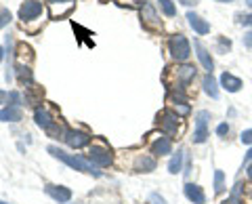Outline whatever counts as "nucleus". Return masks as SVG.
<instances>
[{"label": "nucleus", "instance_id": "obj_1", "mask_svg": "<svg viewBox=\"0 0 252 204\" xmlns=\"http://www.w3.org/2000/svg\"><path fill=\"white\" fill-rule=\"evenodd\" d=\"M49 154H53L55 158H59L61 162H65L67 167H72L74 170H82V172H89V175H93V177H101V170H97V169H94V164L91 160L82 158V156L65 154L63 150H59V147H55V145L49 147Z\"/></svg>", "mask_w": 252, "mask_h": 204}, {"label": "nucleus", "instance_id": "obj_2", "mask_svg": "<svg viewBox=\"0 0 252 204\" xmlns=\"http://www.w3.org/2000/svg\"><path fill=\"white\" fill-rule=\"evenodd\" d=\"M168 49H170L172 59H177V61H187L189 55H191V44H189V40L183 34L172 36L168 42Z\"/></svg>", "mask_w": 252, "mask_h": 204}, {"label": "nucleus", "instance_id": "obj_3", "mask_svg": "<svg viewBox=\"0 0 252 204\" xmlns=\"http://www.w3.org/2000/svg\"><path fill=\"white\" fill-rule=\"evenodd\" d=\"M208 120H210V112L202 109L195 116V133H193V143H204L208 139Z\"/></svg>", "mask_w": 252, "mask_h": 204}, {"label": "nucleus", "instance_id": "obj_4", "mask_svg": "<svg viewBox=\"0 0 252 204\" xmlns=\"http://www.w3.org/2000/svg\"><path fill=\"white\" fill-rule=\"evenodd\" d=\"M89 160L93 164H97V167H109L114 160V156L105 145H93L91 152H89Z\"/></svg>", "mask_w": 252, "mask_h": 204}, {"label": "nucleus", "instance_id": "obj_5", "mask_svg": "<svg viewBox=\"0 0 252 204\" xmlns=\"http://www.w3.org/2000/svg\"><path fill=\"white\" fill-rule=\"evenodd\" d=\"M65 143L69 145V147H74V150H80V147H84V145H89L91 143V135L89 133H84V131H74V129H67V133H65Z\"/></svg>", "mask_w": 252, "mask_h": 204}, {"label": "nucleus", "instance_id": "obj_6", "mask_svg": "<svg viewBox=\"0 0 252 204\" xmlns=\"http://www.w3.org/2000/svg\"><path fill=\"white\" fill-rule=\"evenodd\" d=\"M42 11H44L42 2H38V0H26V2L19 6V19L32 21V19H36L38 15H42Z\"/></svg>", "mask_w": 252, "mask_h": 204}, {"label": "nucleus", "instance_id": "obj_7", "mask_svg": "<svg viewBox=\"0 0 252 204\" xmlns=\"http://www.w3.org/2000/svg\"><path fill=\"white\" fill-rule=\"evenodd\" d=\"M162 122H160V129L166 133V135H177V129H179V116L172 114V112H162Z\"/></svg>", "mask_w": 252, "mask_h": 204}, {"label": "nucleus", "instance_id": "obj_8", "mask_svg": "<svg viewBox=\"0 0 252 204\" xmlns=\"http://www.w3.org/2000/svg\"><path fill=\"white\" fill-rule=\"evenodd\" d=\"M44 192L49 194L53 200H57L59 204L67 202L69 198H72V190H69V187H63V185H46Z\"/></svg>", "mask_w": 252, "mask_h": 204}, {"label": "nucleus", "instance_id": "obj_9", "mask_svg": "<svg viewBox=\"0 0 252 204\" xmlns=\"http://www.w3.org/2000/svg\"><path fill=\"white\" fill-rule=\"evenodd\" d=\"M185 196H187V200L193 202V204H204L206 202V194H204L202 187L195 185V183H185Z\"/></svg>", "mask_w": 252, "mask_h": 204}, {"label": "nucleus", "instance_id": "obj_10", "mask_svg": "<svg viewBox=\"0 0 252 204\" xmlns=\"http://www.w3.org/2000/svg\"><path fill=\"white\" fill-rule=\"evenodd\" d=\"M187 21H189V26H191L200 36H204V34H208V32H210V23H208V21H204L200 15H195L193 11H189V13H187Z\"/></svg>", "mask_w": 252, "mask_h": 204}, {"label": "nucleus", "instance_id": "obj_11", "mask_svg": "<svg viewBox=\"0 0 252 204\" xmlns=\"http://www.w3.org/2000/svg\"><path fill=\"white\" fill-rule=\"evenodd\" d=\"M220 86H223L225 91H229V93H238L244 84H242V80L238 76H233L229 72H223L220 74Z\"/></svg>", "mask_w": 252, "mask_h": 204}, {"label": "nucleus", "instance_id": "obj_12", "mask_svg": "<svg viewBox=\"0 0 252 204\" xmlns=\"http://www.w3.org/2000/svg\"><path fill=\"white\" fill-rule=\"evenodd\" d=\"M172 152V139L170 137H158L152 143V154L156 156H166Z\"/></svg>", "mask_w": 252, "mask_h": 204}, {"label": "nucleus", "instance_id": "obj_13", "mask_svg": "<svg viewBox=\"0 0 252 204\" xmlns=\"http://www.w3.org/2000/svg\"><path fill=\"white\" fill-rule=\"evenodd\" d=\"M193 46H195V51H198V59H200V64L204 66V69H206L208 74H212V69H215V61H212L210 53L200 44V40H195Z\"/></svg>", "mask_w": 252, "mask_h": 204}, {"label": "nucleus", "instance_id": "obj_14", "mask_svg": "<svg viewBox=\"0 0 252 204\" xmlns=\"http://www.w3.org/2000/svg\"><path fill=\"white\" fill-rule=\"evenodd\" d=\"M135 170L137 172H152V170H156V158L154 156H147V154L139 156L137 162H135Z\"/></svg>", "mask_w": 252, "mask_h": 204}, {"label": "nucleus", "instance_id": "obj_15", "mask_svg": "<svg viewBox=\"0 0 252 204\" xmlns=\"http://www.w3.org/2000/svg\"><path fill=\"white\" fill-rule=\"evenodd\" d=\"M0 120L2 122H19L21 120V107L17 105H9L0 109Z\"/></svg>", "mask_w": 252, "mask_h": 204}, {"label": "nucleus", "instance_id": "obj_16", "mask_svg": "<svg viewBox=\"0 0 252 204\" xmlns=\"http://www.w3.org/2000/svg\"><path fill=\"white\" fill-rule=\"evenodd\" d=\"M193 76H195V68L193 66H183V68H177V78H179V82L181 84H189L193 80Z\"/></svg>", "mask_w": 252, "mask_h": 204}, {"label": "nucleus", "instance_id": "obj_17", "mask_svg": "<svg viewBox=\"0 0 252 204\" xmlns=\"http://www.w3.org/2000/svg\"><path fill=\"white\" fill-rule=\"evenodd\" d=\"M183 158H185V152L179 150L175 156H172V160L168 162V172H172V175L181 172V164H183Z\"/></svg>", "mask_w": 252, "mask_h": 204}, {"label": "nucleus", "instance_id": "obj_18", "mask_svg": "<svg viewBox=\"0 0 252 204\" xmlns=\"http://www.w3.org/2000/svg\"><path fill=\"white\" fill-rule=\"evenodd\" d=\"M202 84H204V91H206V93H208V95H210L212 99H217V97H219L217 82H215V78H212V74H206V76H204Z\"/></svg>", "mask_w": 252, "mask_h": 204}, {"label": "nucleus", "instance_id": "obj_19", "mask_svg": "<svg viewBox=\"0 0 252 204\" xmlns=\"http://www.w3.org/2000/svg\"><path fill=\"white\" fill-rule=\"evenodd\" d=\"M141 17H143L145 23H152V26H156V23H158L156 11H154V6H152V4H145V6H143V13H141Z\"/></svg>", "mask_w": 252, "mask_h": 204}, {"label": "nucleus", "instance_id": "obj_20", "mask_svg": "<svg viewBox=\"0 0 252 204\" xmlns=\"http://www.w3.org/2000/svg\"><path fill=\"white\" fill-rule=\"evenodd\" d=\"M17 76L21 84H30L32 82V69L28 66H17Z\"/></svg>", "mask_w": 252, "mask_h": 204}, {"label": "nucleus", "instance_id": "obj_21", "mask_svg": "<svg viewBox=\"0 0 252 204\" xmlns=\"http://www.w3.org/2000/svg\"><path fill=\"white\" fill-rule=\"evenodd\" d=\"M158 2H160V6H162V11H164L166 17H175L177 15V6H175L172 0H158Z\"/></svg>", "mask_w": 252, "mask_h": 204}, {"label": "nucleus", "instance_id": "obj_22", "mask_svg": "<svg viewBox=\"0 0 252 204\" xmlns=\"http://www.w3.org/2000/svg\"><path fill=\"white\" fill-rule=\"evenodd\" d=\"M215 192H217V194H223V192H225V183H223V170H217V172H215Z\"/></svg>", "mask_w": 252, "mask_h": 204}, {"label": "nucleus", "instance_id": "obj_23", "mask_svg": "<svg viewBox=\"0 0 252 204\" xmlns=\"http://www.w3.org/2000/svg\"><path fill=\"white\" fill-rule=\"evenodd\" d=\"M9 21H11V11L2 9V11H0V30H2L4 26H9Z\"/></svg>", "mask_w": 252, "mask_h": 204}, {"label": "nucleus", "instance_id": "obj_24", "mask_svg": "<svg viewBox=\"0 0 252 204\" xmlns=\"http://www.w3.org/2000/svg\"><path fill=\"white\" fill-rule=\"evenodd\" d=\"M240 139H242V143H246V145H252V129L244 131L242 135H240Z\"/></svg>", "mask_w": 252, "mask_h": 204}, {"label": "nucleus", "instance_id": "obj_25", "mask_svg": "<svg viewBox=\"0 0 252 204\" xmlns=\"http://www.w3.org/2000/svg\"><path fill=\"white\" fill-rule=\"evenodd\" d=\"M223 204H244V200L240 198V196H238V194H231V196H229V198H227V200H225Z\"/></svg>", "mask_w": 252, "mask_h": 204}, {"label": "nucleus", "instance_id": "obj_26", "mask_svg": "<svg viewBox=\"0 0 252 204\" xmlns=\"http://www.w3.org/2000/svg\"><path fill=\"white\" fill-rule=\"evenodd\" d=\"M227 133H229V124H219L217 127V135L219 137H225Z\"/></svg>", "mask_w": 252, "mask_h": 204}, {"label": "nucleus", "instance_id": "obj_27", "mask_svg": "<svg viewBox=\"0 0 252 204\" xmlns=\"http://www.w3.org/2000/svg\"><path fill=\"white\" fill-rule=\"evenodd\" d=\"M219 49H220V51H229V49H231V42L225 40V38H219Z\"/></svg>", "mask_w": 252, "mask_h": 204}, {"label": "nucleus", "instance_id": "obj_28", "mask_svg": "<svg viewBox=\"0 0 252 204\" xmlns=\"http://www.w3.org/2000/svg\"><path fill=\"white\" fill-rule=\"evenodd\" d=\"M240 23L242 26H250L252 28V15H244V17H240Z\"/></svg>", "mask_w": 252, "mask_h": 204}, {"label": "nucleus", "instance_id": "obj_29", "mask_svg": "<svg viewBox=\"0 0 252 204\" xmlns=\"http://www.w3.org/2000/svg\"><path fill=\"white\" fill-rule=\"evenodd\" d=\"M244 44H246L248 49H252V32H246V34H244Z\"/></svg>", "mask_w": 252, "mask_h": 204}, {"label": "nucleus", "instance_id": "obj_30", "mask_svg": "<svg viewBox=\"0 0 252 204\" xmlns=\"http://www.w3.org/2000/svg\"><path fill=\"white\" fill-rule=\"evenodd\" d=\"M149 198H152V202H154V204H166V202H164L162 196H158V194H152Z\"/></svg>", "mask_w": 252, "mask_h": 204}, {"label": "nucleus", "instance_id": "obj_31", "mask_svg": "<svg viewBox=\"0 0 252 204\" xmlns=\"http://www.w3.org/2000/svg\"><path fill=\"white\" fill-rule=\"evenodd\" d=\"M9 101V93L6 91H0V103H6Z\"/></svg>", "mask_w": 252, "mask_h": 204}, {"label": "nucleus", "instance_id": "obj_32", "mask_svg": "<svg viewBox=\"0 0 252 204\" xmlns=\"http://www.w3.org/2000/svg\"><path fill=\"white\" fill-rule=\"evenodd\" d=\"M244 162H246V164H250V162H252V147L248 150V154H246V158H244Z\"/></svg>", "mask_w": 252, "mask_h": 204}, {"label": "nucleus", "instance_id": "obj_33", "mask_svg": "<svg viewBox=\"0 0 252 204\" xmlns=\"http://www.w3.org/2000/svg\"><path fill=\"white\" fill-rule=\"evenodd\" d=\"M46 2H51V4H57V2H59V4H61V2H67V4H69V2H72V0H46Z\"/></svg>", "mask_w": 252, "mask_h": 204}, {"label": "nucleus", "instance_id": "obj_34", "mask_svg": "<svg viewBox=\"0 0 252 204\" xmlns=\"http://www.w3.org/2000/svg\"><path fill=\"white\" fill-rule=\"evenodd\" d=\"M246 175H248V179H250V181H252V162L248 164V170H246Z\"/></svg>", "mask_w": 252, "mask_h": 204}, {"label": "nucleus", "instance_id": "obj_35", "mask_svg": "<svg viewBox=\"0 0 252 204\" xmlns=\"http://www.w3.org/2000/svg\"><path fill=\"white\" fill-rule=\"evenodd\" d=\"M181 2H183L185 6H191V4H195V0H181Z\"/></svg>", "mask_w": 252, "mask_h": 204}, {"label": "nucleus", "instance_id": "obj_36", "mask_svg": "<svg viewBox=\"0 0 252 204\" xmlns=\"http://www.w3.org/2000/svg\"><path fill=\"white\" fill-rule=\"evenodd\" d=\"M2 55H4V49H2V46H0V61H2Z\"/></svg>", "mask_w": 252, "mask_h": 204}, {"label": "nucleus", "instance_id": "obj_37", "mask_svg": "<svg viewBox=\"0 0 252 204\" xmlns=\"http://www.w3.org/2000/svg\"><path fill=\"white\" fill-rule=\"evenodd\" d=\"M217 2H233V0H217Z\"/></svg>", "mask_w": 252, "mask_h": 204}, {"label": "nucleus", "instance_id": "obj_38", "mask_svg": "<svg viewBox=\"0 0 252 204\" xmlns=\"http://www.w3.org/2000/svg\"><path fill=\"white\" fill-rule=\"evenodd\" d=\"M246 4H248V6H252V0H246Z\"/></svg>", "mask_w": 252, "mask_h": 204}, {"label": "nucleus", "instance_id": "obj_39", "mask_svg": "<svg viewBox=\"0 0 252 204\" xmlns=\"http://www.w3.org/2000/svg\"><path fill=\"white\" fill-rule=\"evenodd\" d=\"M0 204H6V202H0Z\"/></svg>", "mask_w": 252, "mask_h": 204}]
</instances>
